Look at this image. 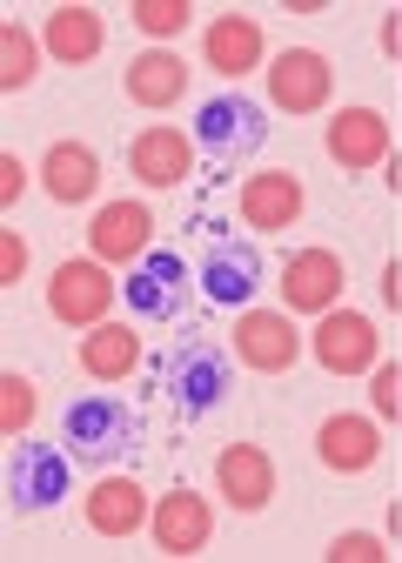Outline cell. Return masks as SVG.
Instances as JSON below:
<instances>
[{
  "instance_id": "cell-5",
  "label": "cell",
  "mask_w": 402,
  "mask_h": 563,
  "mask_svg": "<svg viewBox=\"0 0 402 563\" xmlns=\"http://www.w3.org/2000/svg\"><path fill=\"white\" fill-rule=\"evenodd\" d=\"M114 296H121V289L108 282V268L75 255V262H60L54 282H47V316L67 322V329H94V322H108Z\"/></svg>"
},
{
  "instance_id": "cell-17",
  "label": "cell",
  "mask_w": 402,
  "mask_h": 563,
  "mask_svg": "<svg viewBox=\"0 0 402 563\" xmlns=\"http://www.w3.org/2000/svg\"><path fill=\"white\" fill-rule=\"evenodd\" d=\"M148 235H155V216H148L142 201H108L101 216H94V229H88L94 262H142Z\"/></svg>"
},
{
  "instance_id": "cell-27",
  "label": "cell",
  "mask_w": 402,
  "mask_h": 563,
  "mask_svg": "<svg viewBox=\"0 0 402 563\" xmlns=\"http://www.w3.org/2000/svg\"><path fill=\"white\" fill-rule=\"evenodd\" d=\"M188 0H134V27L142 34H155V41H168V34H181L188 27Z\"/></svg>"
},
{
  "instance_id": "cell-19",
  "label": "cell",
  "mask_w": 402,
  "mask_h": 563,
  "mask_svg": "<svg viewBox=\"0 0 402 563\" xmlns=\"http://www.w3.org/2000/svg\"><path fill=\"white\" fill-rule=\"evenodd\" d=\"M148 523V489L134 476H108L88 489V530L94 537H134Z\"/></svg>"
},
{
  "instance_id": "cell-30",
  "label": "cell",
  "mask_w": 402,
  "mask_h": 563,
  "mask_svg": "<svg viewBox=\"0 0 402 563\" xmlns=\"http://www.w3.org/2000/svg\"><path fill=\"white\" fill-rule=\"evenodd\" d=\"M21 275H27V242H21V235H8V242H0V282L14 289Z\"/></svg>"
},
{
  "instance_id": "cell-26",
  "label": "cell",
  "mask_w": 402,
  "mask_h": 563,
  "mask_svg": "<svg viewBox=\"0 0 402 563\" xmlns=\"http://www.w3.org/2000/svg\"><path fill=\"white\" fill-rule=\"evenodd\" d=\"M34 409H41V396L27 376H0V437H27Z\"/></svg>"
},
{
  "instance_id": "cell-22",
  "label": "cell",
  "mask_w": 402,
  "mask_h": 563,
  "mask_svg": "<svg viewBox=\"0 0 402 563\" xmlns=\"http://www.w3.org/2000/svg\"><path fill=\"white\" fill-rule=\"evenodd\" d=\"M121 88H127L134 108H175V101L188 95V60H175L168 47L134 54V60H127V75H121Z\"/></svg>"
},
{
  "instance_id": "cell-24",
  "label": "cell",
  "mask_w": 402,
  "mask_h": 563,
  "mask_svg": "<svg viewBox=\"0 0 402 563\" xmlns=\"http://www.w3.org/2000/svg\"><path fill=\"white\" fill-rule=\"evenodd\" d=\"M47 54L67 67H88L101 54V14L94 8H54L47 14Z\"/></svg>"
},
{
  "instance_id": "cell-7",
  "label": "cell",
  "mask_w": 402,
  "mask_h": 563,
  "mask_svg": "<svg viewBox=\"0 0 402 563\" xmlns=\"http://www.w3.org/2000/svg\"><path fill=\"white\" fill-rule=\"evenodd\" d=\"M235 356H242V369H255V376H282V369H295V356H302L295 316L242 309V322H235Z\"/></svg>"
},
{
  "instance_id": "cell-29",
  "label": "cell",
  "mask_w": 402,
  "mask_h": 563,
  "mask_svg": "<svg viewBox=\"0 0 402 563\" xmlns=\"http://www.w3.org/2000/svg\"><path fill=\"white\" fill-rule=\"evenodd\" d=\"M328 556H335V563H382L389 550H382V543H376L369 530H343V537H335V550H328Z\"/></svg>"
},
{
  "instance_id": "cell-25",
  "label": "cell",
  "mask_w": 402,
  "mask_h": 563,
  "mask_svg": "<svg viewBox=\"0 0 402 563\" xmlns=\"http://www.w3.org/2000/svg\"><path fill=\"white\" fill-rule=\"evenodd\" d=\"M34 75H41V47L27 41V27H21V21H8V27H0V88L21 95Z\"/></svg>"
},
{
  "instance_id": "cell-18",
  "label": "cell",
  "mask_w": 402,
  "mask_h": 563,
  "mask_svg": "<svg viewBox=\"0 0 402 563\" xmlns=\"http://www.w3.org/2000/svg\"><path fill=\"white\" fill-rule=\"evenodd\" d=\"M315 450H322V463H328V470L362 476V470H376V456H382V430H376L369 416H322Z\"/></svg>"
},
{
  "instance_id": "cell-28",
  "label": "cell",
  "mask_w": 402,
  "mask_h": 563,
  "mask_svg": "<svg viewBox=\"0 0 402 563\" xmlns=\"http://www.w3.org/2000/svg\"><path fill=\"white\" fill-rule=\"evenodd\" d=\"M376 416L382 422H402V363H389V369H376Z\"/></svg>"
},
{
  "instance_id": "cell-20",
  "label": "cell",
  "mask_w": 402,
  "mask_h": 563,
  "mask_svg": "<svg viewBox=\"0 0 402 563\" xmlns=\"http://www.w3.org/2000/svg\"><path fill=\"white\" fill-rule=\"evenodd\" d=\"M41 188L54 195V201H88L94 188H101V155L88 148V141H54V148L41 155Z\"/></svg>"
},
{
  "instance_id": "cell-3",
  "label": "cell",
  "mask_w": 402,
  "mask_h": 563,
  "mask_svg": "<svg viewBox=\"0 0 402 563\" xmlns=\"http://www.w3.org/2000/svg\"><path fill=\"white\" fill-rule=\"evenodd\" d=\"M194 289L215 309H248V296L261 289V249L242 235H209V249L194 262Z\"/></svg>"
},
{
  "instance_id": "cell-13",
  "label": "cell",
  "mask_w": 402,
  "mask_h": 563,
  "mask_svg": "<svg viewBox=\"0 0 402 563\" xmlns=\"http://www.w3.org/2000/svg\"><path fill=\"white\" fill-rule=\"evenodd\" d=\"M188 168H194V148L181 128H142L127 141V175L142 188H175V181H188Z\"/></svg>"
},
{
  "instance_id": "cell-2",
  "label": "cell",
  "mask_w": 402,
  "mask_h": 563,
  "mask_svg": "<svg viewBox=\"0 0 402 563\" xmlns=\"http://www.w3.org/2000/svg\"><path fill=\"white\" fill-rule=\"evenodd\" d=\"M161 389H168V402H175L188 422L215 416V409H222V396H228V356H222L215 342H181L175 356H168Z\"/></svg>"
},
{
  "instance_id": "cell-11",
  "label": "cell",
  "mask_w": 402,
  "mask_h": 563,
  "mask_svg": "<svg viewBox=\"0 0 402 563\" xmlns=\"http://www.w3.org/2000/svg\"><path fill=\"white\" fill-rule=\"evenodd\" d=\"M328 88H335V67L315 47H289L276 67H268V95H276L282 114H322Z\"/></svg>"
},
{
  "instance_id": "cell-8",
  "label": "cell",
  "mask_w": 402,
  "mask_h": 563,
  "mask_svg": "<svg viewBox=\"0 0 402 563\" xmlns=\"http://www.w3.org/2000/svg\"><path fill=\"white\" fill-rule=\"evenodd\" d=\"M75 450H47V443H27L14 450L8 463V504L14 510H54L67 497V483H75V463H67Z\"/></svg>"
},
{
  "instance_id": "cell-31",
  "label": "cell",
  "mask_w": 402,
  "mask_h": 563,
  "mask_svg": "<svg viewBox=\"0 0 402 563\" xmlns=\"http://www.w3.org/2000/svg\"><path fill=\"white\" fill-rule=\"evenodd\" d=\"M21 188H27V168H21V155H8V162H0V201H21Z\"/></svg>"
},
{
  "instance_id": "cell-10",
  "label": "cell",
  "mask_w": 402,
  "mask_h": 563,
  "mask_svg": "<svg viewBox=\"0 0 402 563\" xmlns=\"http://www.w3.org/2000/svg\"><path fill=\"white\" fill-rule=\"evenodd\" d=\"M309 349H315V363L328 376H362V369H376V322L356 316V309H328L315 322Z\"/></svg>"
},
{
  "instance_id": "cell-16",
  "label": "cell",
  "mask_w": 402,
  "mask_h": 563,
  "mask_svg": "<svg viewBox=\"0 0 402 563\" xmlns=\"http://www.w3.org/2000/svg\"><path fill=\"white\" fill-rule=\"evenodd\" d=\"M148 530H155V543L168 556H201V550H209V537H215V517H209V504H201L194 489H175V497L155 504Z\"/></svg>"
},
{
  "instance_id": "cell-4",
  "label": "cell",
  "mask_w": 402,
  "mask_h": 563,
  "mask_svg": "<svg viewBox=\"0 0 402 563\" xmlns=\"http://www.w3.org/2000/svg\"><path fill=\"white\" fill-rule=\"evenodd\" d=\"M268 141V121H261V108L255 101H242V95H215V101H201V114H194V148L201 155H215V162H242V155H255Z\"/></svg>"
},
{
  "instance_id": "cell-1",
  "label": "cell",
  "mask_w": 402,
  "mask_h": 563,
  "mask_svg": "<svg viewBox=\"0 0 402 563\" xmlns=\"http://www.w3.org/2000/svg\"><path fill=\"white\" fill-rule=\"evenodd\" d=\"M134 430H142V416H134L121 396H81V402H67V416H60V443L75 450L81 463H114L134 443Z\"/></svg>"
},
{
  "instance_id": "cell-12",
  "label": "cell",
  "mask_w": 402,
  "mask_h": 563,
  "mask_svg": "<svg viewBox=\"0 0 402 563\" xmlns=\"http://www.w3.org/2000/svg\"><path fill=\"white\" fill-rule=\"evenodd\" d=\"M335 296H343V262H335L328 249L289 255V268H282V302H289V316H328Z\"/></svg>"
},
{
  "instance_id": "cell-23",
  "label": "cell",
  "mask_w": 402,
  "mask_h": 563,
  "mask_svg": "<svg viewBox=\"0 0 402 563\" xmlns=\"http://www.w3.org/2000/svg\"><path fill=\"white\" fill-rule=\"evenodd\" d=\"M201 60H209L215 75H248V67H261V27L248 14L209 21V34H201Z\"/></svg>"
},
{
  "instance_id": "cell-9",
  "label": "cell",
  "mask_w": 402,
  "mask_h": 563,
  "mask_svg": "<svg viewBox=\"0 0 402 563\" xmlns=\"http://www.w3.org/2000/svg\"><path fill=\"white\" fill-rule=\"evenodd\" d=\"M302 208H309V195H302V175H295V168H261V175L242 181V222H248L255 235L295 229Z\"/></svg>"
},
{
  "instance_id": "cell-32",
  "label": "cell",
  "mask_w": 402,
  "mask_h": 563,
  "mask_svg": "<svg viewBox=\"0 0 402 563\" xmlns=\"http://www.w3.org/2000/svg\"><path fill=\"white\" fill-rule=\"evenodd\" d=\"M382 54H389V60H402V8H389V14H382Z\"/></svg>"
},
{
  "instance_id": "cell-21",
  "label": "cell",
  "mask_w": 402,
  "mask_h": 563,
  "mask_svg": "<svg viewBox=\"0 0 402 563\" xmlns=\"http://www.w3.org/2000/svg\"><path fill=\"white\" fill-rule=\"evenodd\" d=\"M134 363H142V335H134V322H94L81 335V376L94 383H127Z\"/></svg>"
},
{
  "instance_id": "cell-6",
  "label": "cell",
  "mask_w": 402,
  "mask_h": 563,
  "mask_svg": "<svg viewBox=\"0 0 402 563\" xmlns=\"http://www.w3.org/2000/svg\"><path fill=\"white\" fill-rule=\"evenodd\" d=\"M121 296H127V309L142 316V322H175L188 309V262L168 255V249L142 255V262H134V275L121 282Z\"/></svg>"
},
{
  "instance_id": "cell-15",
  "label": "cell",
  "mask_w": 402,
  "mask_h": 563,
  "mask_svg": "<svg viewBox=\"0 0 402 563\" xmlns=\"http://www.w3.org/2000/svg\"><path fill=\"white\" fill-rule=\"evenodd\" d=\"M328 162H343L349 175L382 168L389 162V121L376 108H343L328 121Z\"/></svg>"
},
{
  "instance_id": "cell-14",
  "label": "cell",
  "mask_w": 402,
  "mask_h": 563,
  "mask_svg": "<svg viewBox=\"0 0 402 563\" xmlns=\"http://www.w3.org/2000/svg\"><path fill=\"white\" fill-rule=\"evenodd\" d=\"M215 483L242 517H255V510H268V497H276V463H268V450H255V443H228L215 456Z\"/></svg>"
}]
</instances>
